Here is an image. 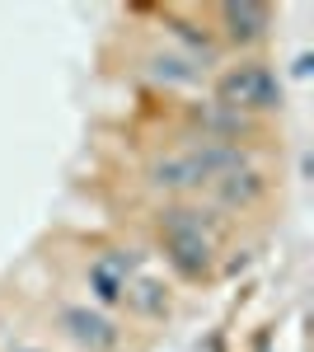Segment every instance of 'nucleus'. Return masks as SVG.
Here are the masks:
<instances>
[{
  "mask_svg": "<svg viewBox=\"0 0 314 352\" xmlns=\"http://www.w3.org/2000/svg\"><path fill=\"white\" fill-rule=\"evenodd\" d=\"M202 217H207L202 207H183V202L159 212L164 254H169L174 272H183V277H202L211 268V226Z\"/></svg>",
  "mask_w": 314,
  "mask_h": 352,
  "instance_id": "f257e3e1",
  "label": "nucleus"
},
{
  "mask_svg": "<svg viewBox=\"0 0 314 352\" xmlns=\"http://www.w3.org/2000/svg\"><path fill=\"white\" fill-rule=\"evenodd\" d=\"M192 122L202 127L207 141H235V146H239V132H249V127H254L244 113L225 109V104H216V99H211V104H197V109H192Z\"/></svg>",
  "mask_w": 314,
  "mask_h": 352,
  "instance_id": "0eeeda50",
  "label": "nucleus"
},
{
  "mask_svg": "<svg viewBox=\"0 0 314 352\" xmlns=\"http://www.w3.org/2000/svg\"><path fill=\"white\" fill-rule=\"evenodd\" d=\"M207 188L221 207H239V212H244V207H258L262 197H267V174H262L254 160H244V164H235L230 174L211 179Z\"/></svg>",
  "mask_w": 314,
  "mask_h": 352,
  "instance_id": "20e7f679",
  "label": "nucleus"
},
{
  "mask_svg": "<svg viewBox=\"0 0 314 352\" xmlns=\"http://www.w3.org/2000/svg\"><path fill=\"white\" fill-rule=\"evenodd\" d=\"M216 104H225V109L235 113H267L282 104V80L262 66V61H249V66H235V71H225L221 85H216Z\"/></svg>",
  "mask_w": 314,
  "mask_h": 352,
  "instance_id": "f03ea898",
  "label": "nucleus"
},
{
  "mask_svg": "<svg viewBox=\"0 0 314 352\" xmlns=\"http://www.w3.org/2000/svg\"><path fill=\"white\" fill-rule=\"evenodd\" d=\"M56 324H61V333L71 343H80V348H89V352H117L122 348V329L113 324L104 310H94V305H61L56 310Z\"/></svg>",
  "mask_w": 314,
  "mask_h": 352,
  "instance_id": "7ed1b4c3",
  "label": "nucleus"
},
{
  "mask_svg": "<svg viewBox=\"0 0 314 352\" xmlns=\"http://www.w3.org/2000/svg\"><path fill=\"white\" fill-rule=\"evenodd\" d=\"M150 184H155L159 192H197L207 188V179H202V169H197V160L183 151H169V155H159L155 164H150Z\"/></svg>",
  "mask_w": 314,
  "mask_h": 352,
  "instance_id": "39448f33",
  "label": "nucleus"
},
{
  "mask_svg": "<svg viewBox=\"0 0 314 352\" xmlns=\"http://www.w3.org/2000/svg\"><path fill=\"white\" fill-rule=\"evenodd\" d=\"M146 71H150L159 85H192V80H202V66L188 61V56H179V52H155Z\"/></svg>",
  "mask_w": 314,
  "mask_h": 352,
  "instance_id": "6e6552de",
  "label": "nucleus"
},
{
  "mask_svg": "<svg viewBox=\"0 0 314 352\" xmlns=\"http://www.w3.org/2000/svg\"><path fill=\"white\" fill-rule=\"evenodd\" d=\"M127 305L136 310V315H164L169 310V296H164V287L159 282H150V277H131V287H127Z\"/></svg>",
  "mask_w": 314,
  "mask_h": 352,
  "instance_id": "9d476101",
  "label": "nucleus"
},
{
  "mask_svg": "<svg viewBox=\"0 0 314 352\" xmlns=\"http://www.w3.org/2000/svg\"><path fill=\"white\" fill-rule=\"evenodd\" d=\"M221 24H225V38L239 43V47H249V43H258L262 33L272 28V10L267 5H221Z\"/></svg>",
  "mask_w": 314,
  "mask_h": 352,
  "instance_id": "423d86ee",
  "label": "nucleus"
},
{
  "mask_svg": "<svg viewBox=\"0 0 314 352\" xmlns=\"http://www.w3.org/2000/svg\"><path fill=\"white\" fill-rule=\"evenodd\" d=\"M169 33H174V38H179V43H183L188 47V61H197V66H202V71H207L211 61H216V43H211V33L207 28H192V24H179V19H174V14H169Z\"/></svg>",
  "mask_w": 314,
  "mask_h": 352,
  "instance_id": "1a4fd4ad",
  "label": "nucleus"
}]
</instances>
